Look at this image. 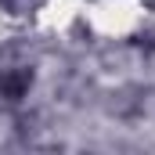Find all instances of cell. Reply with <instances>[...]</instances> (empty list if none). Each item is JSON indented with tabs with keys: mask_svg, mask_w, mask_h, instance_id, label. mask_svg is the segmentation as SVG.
<instances>
[{
	"mask_svg": "<svg viewBox=\"0 0 155 155\" xmlns=\"http://www.w3.org/2000/svg\"><path fill=\"white\" fill-rule=\"evenodd\" d=\"M33 83H36V72H33L29 65L0 69V105H4V108H15V105H22V101L29 97Z\"/></svg>",
	"mask_w": 155,
	"mask_h": 155,
	"instance_id": "cell-1",
	"label": "cell"
},
{
	"mask_svg": "<svg viewBox=\"0 0 155 155\" xmlns=\"http://www.w3.org/2000/svg\"><path fill=\"white\" fill-rule=\"evenodd\" d=\"M144 105H148V90L137 87V83H126V87L108 94V112L116 119H137L144 112Z\"/></svg>",
	"mask_w": 155,
	"mask_h": 155,
	"instance_id": "cell-2",
	"label": "cell"
}]
</instances>
